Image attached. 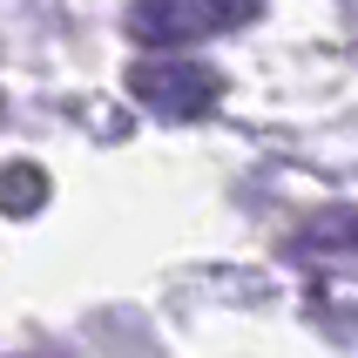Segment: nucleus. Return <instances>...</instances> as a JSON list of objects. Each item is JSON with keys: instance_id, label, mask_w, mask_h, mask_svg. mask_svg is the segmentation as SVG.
<instances>
[{"instance_id": "1", "label": "nucleus", "mask_w": 358, "mask_h": 358, "mask_svg": "<svg viewBox=\"0 0 358 358\" xmlns=\"http://www.w3.org/2000/svg\"><path fill=\"white\" fill-rule=\"evenodd\" d=\"M264 0H136L129 7V34L142 48H189L203 34H230L243 20H257Z\"/></svg>"}, {"instance_id": "2", "label": "nucleus", "mask_w": 358, "mask_h": 358, "mask_svg": "<svg viewBox=\"0 0 358 358\" xmlns=\"http://www.w3.org/2000/svg\"><path fill=\"white\" fill-rule=\"evenodd\" d=\"M129 88H136L142 108H156L162 122H196L223 101V75L203 68L189 55H169V61H136L129 68Z\"/></svg>"}, {"instance_id": "3", "label": "nucleus", "mask_w": 358, "mask_h": 358, "mask_svg": "<svg viewBox=\"0 0 358 358\" xmlns=\"http://www.w3.org/2000/svg\"><path fill=\"white\" fill-rule=\"evenodd\" d=\"M298 264H324V271H358V210H318L291 237Z\"/></svg>"}, {"instance_id": "4", "label": "nucleus", "mask_w": 358, "mask_h": 358, "mask_svg": "<svg viewBox=\"0 0 358 358\" xmlns=\"http://www.w3.org/2000/svg\"><path fill=\"white\" fill-rule=\"evenodd\" d=\"M41 203H48V169L7 162V169H0V210H7V217H34Z\"/></svg>"}, {"instance_id": "5", "label": "nucleus", "mask_w": 358, "mask_h": 358, "mask_svg": "<svg viewBox=\"0 0 358 358\" xmlns=\"http://www.w3.org/2000/svg\"><path fill=\"white\" fill-rule=\"evenodd\" d=\"M0 115H7V108H0Z\"/></svg>"}, {"instance_id": "6", "label": "nucleus", "mask_w": 358, "mask_h": 358, "mask_svg": "<svg viewBox=\"0 0 358 358\" xmlns=\"http://www.w3.org/2000/svg\"><path fill=\"white\" fill-rule=\"evenodd\" d=\"M41 358H48V352H41Z\"/></svg>"}]
</instances>
